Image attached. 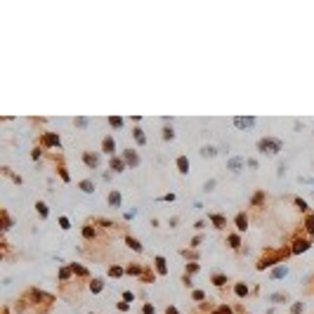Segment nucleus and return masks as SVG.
Wrapping results in <instances>:
<instances>
[{"instance_id": "nucleus-1", "label": "nucleus", "mask_w": 314, "mask_h": 314, "mask_svg": "<svg viewBox=\"0 0 314 314\" xmlns=\"http://www.w3.org/2000/svg\"><path fill=\"white\" fill-rule=\"evenodd\" d=\"M257 149L267 151V154H279V151H281V142H279V139H260V142H257Z\"/></svg>"}, {"instance_id": "nucleus-2", "label": "nucleus", "mask_w": 314, "mask_h": 314, "mask_svg": "<svg viewBox=\"0 0 314 314\" xmlns=\"http://www.w3.org/2000/svg\"><path fill=\"white\" fill-rule=\"evenodd\" d=\"M234 125L236 128H250V125H255V118H234Z\"/></svg>"}, {"instance_id": "nucleus-3", "label": "nucleus", "mask_w": 314, "mask_h": 314, "mask_svg": "<svg viewBox=\"0 0 314 314\" xmlns=\"http://www.w3.org/2000/svg\"><path fill=\"white\" fill-rule=\"evenodd\" d=\"M177 168H180L182 175H187V172H189V161H187V156H180V158H177Z\"/></svg>"}, {"instance_id": "nucleus-4", "label": "nucleus", "mask_w": 314, "mask_h": 314, "mask_svg": "<svg viewBox=\"0 0 314 314\" xmlns=\"http://www.w3.org/2000/svg\"><path fill=\"white\" fill-rule=\"evenodd\" d=\"M102 149L107 151V154H113V149H116V142H113V137H107V139H104Z\"/></svg>"}, {"instance_id": "nucleus-5", "label": "nucleus", "mask_w": 314, "mask_h": 314, "mask_svg": "<svg viewBox=\"0 0 314 314\" xmlns=\"http://www.w3.org/2000/svg\"><path fill=\"white\" fill-rule=\"evenodd\" d=\"M241 165H243V158H232V161L227 163V168H229L232 172H239V168H241Z\"/></svg>"}, {"instance_id": "nucleus-6", "label": "nucleus", "mask_w": 314, "mask_h": 314, "mask_svg": "<svg viewBox=\"0 0 314 314\" xmlns=\"http://www.w3.org/2000/svg\"><path fill=\"white\" fill-rule=\"evenodd\" d=\"M307 248H309V241H295V246H293V253H305Z\"/></svg>"}, {"instance_id": "nucleus-7", "label": "nucleus", "mask_w": 314, "mask_h": 314, "mask_svg": "<svg viewBox=\"0 0 314 314\" xmlns=\"http://www.w3.org/2000/svg\"><path fill=\"white\" fill-rule=\"evenodd\" d=\"M43 142L47 144V147H59V137H57V135H45Z\"/></svg>"}, {"instance_id": "nucleus-8", "label": "nucleus", "mask_w": 314, "mask_h": 314, "mask_svg": "<svg viewBox=\"0 0 314 314\" xmlns=\"http://www.w3.org/2000/svg\"><path fill=\"white\" fill-rule=\"evenodd\" d=\"M109 203H111L113 208H121V194H118V192H111V194H109Z\"/></svg>"}, {"instance_id": "nucleus-9", "label": "nucleus", "mask_w": 314, "mask_h": 314, "mask_svg": "<svg viewBox=\"0 0 314 314\" xmlns=\"http://www.w3.org/2000/svg\"><path fill=\"white\" fill-rule=\"evenodd\" d=\"M123 168H125V163H123L121 158H111V170L113 172H123Z\"/></svg>"}, {"instance_id": "nucleus-10", "label": "nucleus", "mask_w": 314, "mask_h": 314, "mask_svg": "<svg viewBox=\"0 0 314 314\" xmlns=\"http://www.w3.org/2000/svg\"><path fill=\"white\" fill-rule=\"evenodd\" d=\"M288 274V267L283 265V267H277V269H272V277L274 279H281V277H286Z\"/></svg>"}, {"instance_id": "nucleus-11", "label": "nucleus", "mask_w": 314, "mask_h": 314, "mask_svg": "<svg viewBox=\"0 0 314 314\" xmlns=\"http://www.w3.org/2000/svg\"><path fill=\"white\" fill-rule=\"evenodd\" d=\"M125 163L139 165V156H137V154H132V151H125Z\"/></svg>"}, {"instance_id": "nucleus-12", "label": "nucleus", "mask_w": 314, "mask_h": 314, "mask_svg": "<svg viewBox=\"0 0 314 314\" xmlns=\"http://www.w3.org/2000/svg\"><path fill=\"white\" fill-rule=\"evenodd\" d=\"M80 189H83L85 194H92V192H95V184H92L90 180H83V182H80Z\"/></svg>"}, {"instance_id": "nucleus-13", "label": "nucleus", "mask_w": 314, "mask_h": 314, "mask_svg": "<svg viewBox=\"0 0 314 314\" xmlns=\"http://www.w3.org/2000/svg\"><path fill=\"white\" fill-rule=\"evenodd\" d=\"M215 154H217V151H215L213 147H203V149H201V156H206V158H213Z\"/></svg>"}, {"instance_id": "nucleus-14", "label": "nucleus", "mask_w": 314, "mask_h": 314, "mask_svg": "<svg viewBox=\"0 0 314 314\" xmlns=\"http://www.w3.org/2000/svg\"><path fill=\"white\" fill-rule=\"evenodd\" d=\"M236 224H239L241 232H246V227H248V220H246V215H239V217H236Z\"/></svg>"}, {"instance_id": "nucleus-15", "label": "nucleus", "mask_w": 314, "mask_h": 314, "mask_svg": "<svg viewBox=\"0 0 314 314\" xmlns=\"http://www.w3.org/2000/svg\"><path fill=\"white\" fill-rule=\"evenodd\" d=\"M128 246H130V248H132V250H137V253H139V250H142V243H139L137 239H128Z\"/></svg>"}, {"instance_id": "nucleus-16", "label": "nucleus", "mask_w": 314, "mask_h": 314, "mask_svg": "<svg viewBox=\"0 0 314 314\" xmlns=\"http://www.w3.org/2000/svg\"><path fill=\"white\" fill-rule=\"evenodd\" d=\"M234 291H236V295H241V298H243L246 293H248V288H246V283H236Z\"/></svg>"}, {"instance_id": "nucleus-17", "label": "nucleus", "mask_w": 314, "mask_h": 314, "mask_svg": "<svg viewBox=\"0 0 314 314\" xmlns=\"http://www.w3.org/2000/svg\"><path fill=\"white\" fill-rule=\"evenodd\" d=\"M156 265H158V274H165V260L163 257H156Z\"/></svg>"}, {"instance_id": "nucleus-18", "label": "nucleus", "mask_w": 314, "mask_h": 314, "mask_svg": "<svg viewBox=\"0 0 314 314\" xmlns=\"http://www.w3.org/2000/svg\"><path fill=\"white\" fill-rule=\"evenodd\" d=\"M135 139H137V144H144V142H147V139H144V132H142V130H135Z\"/></svg>"}, {"instance_id": "nucleus-19", "label": "nucleus", "mask_w": 314, "mask_h": 314, "mask_svg": "<svg viewBox=\"0 0 314 314\" xmlns=\"http://www.w3.org/2000/svg\"><path fill=\"white\" fill-rule=\"evenodd\" d=\"M85 163L90 165V168H95V165H97V156H90V154H85Z\"/></svg>"}, {"instance_id": "nucleus-20", "label": "nucleus", "mask_w": 314, "mask_h": 314, "mask_svg": "<svg viewBox=\"0 0 314 314\" xmlns=\"http://www.w3.org/2000/svg\"><path fill=\"white\" fill-rule=\"evenodd\" d=\"M90 291H92V293H99V291H102V281H99V279L90 283Z\"/></svg>"}, {"instance_id": "nucleus-21", "label": "nucleus", "mask_w": 314, "mask_h": 314, "mask_svg": "<svg viewBox=\"0 0 314 314\" xmlns=\"http://www.w3.org/2000/svg\"><path fill=\"white\" fill-rule=\"evenodd\" d=\"M307 232H309V234H314V215H309V217H307Z\"/></svg>"}, {"instance_id": "nucleus-22", "label": "nucleus", "mask_w": 314, "mask_h": 314, "mask_svg": "<svg viewBox=\"0 0 314 314\" xmlns=\"http://www.w3.org/2000/svg\"><path fill=\"white\" fill-rule=\"evenodd\" d=\"M38 213H40V215H43V217H47V206H45V203H38Z\"/></svg>"}, {"instance_id": "nucleus-23", "label": "nucleus", "mask_w": 314, "mask_h": 314, "mask_svg": "<svg viewBox=\"0 0 314 314\" xmlns=\"http://www.w3.org/2000/svg\"><path fill=\"white\" fill-rule=\"evenodd\" d=\"M83 236H85V239H92V236H95V229H92V227H85V229H83Z\"/></svg>"}, {"instance_id": "nucleus-24", "label": "nucleus", "mask_w": 314, "mask_h": 314, "mask_svg": "<svg viewBox=\"0 0 314 314\" xmlns=\"http://www.w3.org/2000/svg\"><path fill=\"white\" fill-rule=\"evenodd\" d=\"M172 137H175L172 128H165V130H163V139H172Z\"/></svg>"}, {"instance_id": "nucleus-25", "label": "nucleus", "mask_w": 314, "mask_h": 314, "mask_svg": "<svg viewBox=\"0 0 314 314\" xmlns=\"http://www.w3.org/2000/svg\"><path fill=\"white\" fill-rule=\"evenodd\" d=\"M274 265V260H262L260 265H257V269H267V267H272Z\"/></svg>"}, {"instance_id": "nucleus-26", "label": "nucleus", "mask_w": 314, "mask_h": 314, "mask_svg": "<svg viewBox=\"0 0 314 314\" xmlns=\"http://www.w3.org/2000/svg\"><path fill=\"white\" fill-rule=\"evenodd\" d=\"M109 123H111L113 128H121V125H123V118H109Z\"/></svg>"}, {"instance_id": "nucleus-27", "label": "nucleus", "mask_w": 314, "mask_h": 314, "mask_svg": "<svg viewBox=\"0 0 314 314\" xmlns=\"http://www.w3.org/2000/svg\"><path fill=\"white\" fill-rule=\"evenodd\" d=\"M109 274H111V277H121L123 269H121V267H111V269H109Z\"/></svg>"}, {"instance_id": "nucleus-28", "label": "nucleus", "mask_w": 314, "mask_h": 314, "mask_svg": "<svg viewBox=\"0 0 314 314\" xmlns=\"http://www.w3.org/2000/svg\"><path fill=\"white\" fill-rule=\"evenodd\" d=\"M210 220H213V222L217 224V227H222V224H224V217H220V215H213Z\"/></svg>"}, {"instance_id": "nucleus-29", "label": "nucleus", "mask_w": 314, "mask_h": 314, "mask_svg": "<svg viewBox=\"0 0 314 314\" xmlns=\"http://www.w3.org/2000/svg\"><path fill=\"white\" fill-rule=\"evenodd\" d=\"M71 269H73V272H78V274H83V277H85V274H87V269H85V267H78V265H73V267H71Z\"/></svg>"}, {"instance_id": "nucleus-30", "label": "nucleus", "mask_w": 314, "mask_h": 314, "mask_svg": "<svg viewBox=\"0 0 314 314\" xmlns=\"http://www.w3.org/2000/svg\"><path fill=\"white\" fill-rule=\"evenodd\" d=\"M272 300H274V302H283V300H286V298H283L281 293H274V295H272Z\"/></svg>"}, {"instance_id": "nucleus-31", "label": "nucleus", "mask_w": 314, "mask_h": 314, "mask_svg": "<svg viewBox=\"0 0 314 314\" xmlns=\"http://www.w3.org/2000/svg\"><path fill=\"white\" fill-rule=\"evenodd\" d=\"M142 312H144V314H154L156 309H154V305H144V309H142Z\"/></svg>"}, {"instance_id": "nucleus-32", "label": "nucleus", "mask_w": 314, "mask_h": 314, "mask_svg": "<svg viewBox=\"0 0 314 314\" xmlns=\"http://www.w3.org/2000/svg\"><path fill=\"white\" fill-rule=\"evenodd\" d=\"M229 243H232V246L236 248V246H239V236H236V234H232V236H229Z\"/></svg>"}, {"instance_id": "nucleus-33", "label": "nucleus", "mask_w": 314, "mask_h": 314, "mask_svg": "<svg viewBox=\"0 0 314 314\" xmlns=\"http://www.w3.org/2000/svg\"><path fill=\"white\" fill-rule=\"evenodd\" d=\"M59 224H62V229H69V227H71V224H69V220H66V217H62V220H59Z\"/></svg>"}, {"instance_id": "nucleus-34", "label": "nucleus", "mask_w": 314, "mask_h": 314, "mask_svg": "<svg viewBox=\"0 0 314 314\" xmlns=\"http://www.w3.org/2000/svg\"><path fill=\"white\" fill-rule=\"evenodd\" d=\"M76 125H80V128H85V125H87V118H78V121H76Z\"/></svg>"}, {"instance_id": "nucleus-35", "label": "nucleus", "mask_w": 314, "mask_h": 314, "mask_svg": "<svg viewBox=\"0 0 314 314\" xmlns=\"http://www.w3.org/2000/svg\"><path fill=\"white\" fill-rule=\"evenodd\" d=\"M213 314H232V312H229V307H220L217 312H213Z\"/></svg>"}, {"instance_id": "nucleus-36", "label": "nucleus", "mask_w": 314, "mask_h": 314, "mask_svg": "<svg viewBox=\"0 0 314 314\" xmlns=\"http://www.w3.org/2000/svg\"><path fill=\"white\" fill-rule=\"evenodd\" d=\"M128 307H130L128 302H118V309H121V312H128Z\"/></svg>"}, {"instance_id": "nucleus-37", "label": "nucleus", "mask_w": 314, "mask_h": 314, "mask_svg": "<svg viewBox=\"0 0 314 314\" xmlns=\"http://www.w3.org/2000/svg\"><path fill=\"white\" fill-rule=\"evenodd\" d=\"M203 298H206V295H203L201 291H194V300H203Z\"/></svg>"}, {"instance_id": "nucleus-38", "label": "nucleus", "mask_w": 314, "mask_h": 314, "mask_svg": "<svg viewBox=\"0 0 314 314\" xmlns=\"http://www.w3.org/2000/svg\"><path fill=\"white\" fill-rule=\"evenodd\" d=\"M300 309H302V305H300V302L293 305V314H300Z\"/></svg>"}, {"instance_id": "nucleus-39", "label": "nucleus", "mask_w": 314, "mask_h": 314, "mask_svg": "<svg viewBox=\"0 0 314 314\" xmlns=\"http://www.w3.org/2000/svg\"><path fill=\"white\" fill-rule=\"evenodd\" d=\"M215 187V180H210V182H206V192H210V189H213Z\"/></svg>"}, {"instance_id": "nucleus-40", "label": "nucleus", "mask_w": 314, "mask_h": 314, "mask_svg": "<svg viewBox=\"0 0 314 314\" xmlns=\"http://www.w3.org/2000/svg\"><path fill=\"white\" fill-rule=\"evenodd\" d=\"M224 281H227V279H224V277H215V283H217V286H222Z\"/></svg>"}, {"instance_id": "nucleus-41", "label": "nucleus", "mask_w": 314, "mask_h": 314, "mask_svg": "<svg viewBox=\"0 0 314 314\" xmlns=\"http://www.w3.org/2000/svg\"><path fill=\"white\" fill-rule=\"evenodd\" d=\"M295 203H298V208H302V210H305V208H307V203H305L302 198H298V201H295Z\"/></svg>"}, {"instance_id": "nucleus-42", "label": "nucleus", "mask_w": 314, "mask_h": 314, "mask_svg": "<svg viewBox=\"0 0 314 314\" xmlns=\"http://www.w3.org/2000/svg\"><path fill=\"white\" fill-rule=\"evenodd\" d=\"M165 314H177V309H175V307H168V309H165Z\"/></svg>"}]
</instances>
